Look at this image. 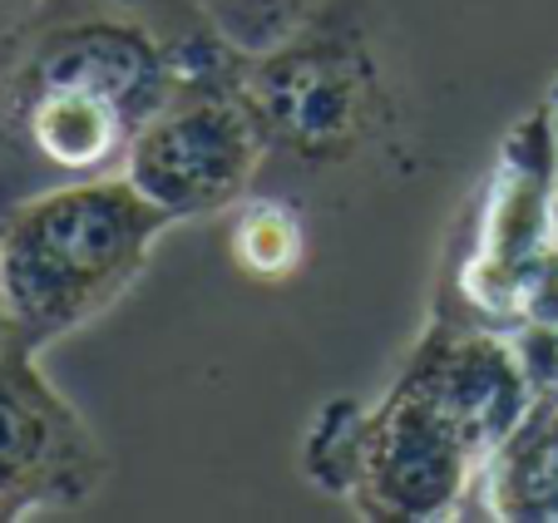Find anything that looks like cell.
<instances>
[{
  "label": "cell",
  "instance_id": "obj_1",
  "mask_svg": "<svg viewBox=\"0 0 558 523\" xmlns=\"http://www.w3.org/2000/svg\"><path fill=\"white\" fill-rule=\"evenodd\" d=\"M179 64L105 0H45L0 35V212L124 173Z\"/></svg>",
  "mask_w": 558,
  "mask_h": 523
},
{
  "label": "cell",
  "instance_id": "obj_2",
  "mask_svg": "<svg viewBox=\"0 0 558 523\" xmlns=\"http://www.w3.org/2000/svg\"><path fill=\"white\" fill-rule=\"evenodd\" d=\"M169 218L124 179L50 188L0 212L15 341L45 351L105 316L144 277Z\"/></svg>",
  "mask_w": 558,
  "mask_h": 523
},
{
  "label": "cell",
  "instance_id": "obj_3",
  "mask_svg": "<svg viewBox=\"0 0 558 523\" xmlns=\"http://www.w3.org/2000/svg\"><path fill=\"white\" fill-rule=\"evenodd\" d=\"M316 484L371 523H435L470 513L489 454L415 366L376 405L331 400L302 445Z\"/></svg>",
  "mask_w": 558,
  "mask_h": 523
},
{
  "label": "cell",
  "instance_id": "obj_4",
  "mask_svg": "<svg viewBox=\"0 0 558 523\" xmlns=\"http://www.w3.org/2000/svg\"><path fill=\"white\" fill-rule=\"evenodd\" d=\"M554 267V124L538 105L499 138L445 252L430 312L514 336Z\"/></svg>",
  "mask_w": 558,
  "mask_h": 523
},
{
  "label": "cell",
  "instance_id": "obj_5",
  "mask_svg": "<svg viewBox=\"0 0 558 523\" xmlns=\"http://www.w3.org/2000/svg\"><path fill=\"white\" fill-rule=\"evenodd\" d=\"M272 154L243 89V60L222 70L179 74L158 114L138 129L124 179L169 222L213 218L253 193Z\"/></svg>",
  "mask_w": 558,
  "mask_h": 523
},
{
  "label": "cell",
  "instance_id": "obj_6",
  "mask_svg": "<svg viewBox=\"0 0 558 523\" xmlns=\"http://www.w3.org/2000/svg\"><path fill=\"white\" fill-rule=\"evenodd\" d=\"M243 89L267 144L302 163L351 158L386 114L366 35L327 11H316V21L277 50L243 54Z\"/></svg>",
  "mask_w": 558,
  "mask_h": 523
},
{
  "label": "cell",
  "instance_id": "obj_7",
  "mask_svg": "<svg viewBox=\"0 0 558 523\" xmlns=\"http://www.w3.org/2000/svg\"><path fill=\"white\" fill-rule=\"evenodd\" d=\"M109 474L95 429L45 380L40 351H0V523L85 509Z\"/></svg>",
  "mask_w": 558,
  "mask_h": 523
},
{
  "label": "cell",
  "instance_id": "obj_8",
  "mask_svg": "<svg viewBox=\"0 0 558 523\" xmlns=\"http://www.w3.org/2000/svg\"><path fill=\"white\" fill-rule=\"evenodd\" d=\"M470 513L505 523H558V390H534L524 419L489 454Z\"/></svg>",
  "mask_w": 558,
  "mask_h": 523
},
{
  "label": "cell",
  "instance_id": "obj_9",
  "mask_svg": "<svg viewBox=\"0 0 558 523\" xmlns=\"http://www.w3.org/2000/svg\"><path fill=\"white\" fill-rule=\"evenodd\" d=\"M105 5H114V11L129 15L134 25H144V31L173 54L179 74H203V70H222V64L243 60V54L218 35V25H213L203 0H105Z\"/></svg>",
  "mask_w": 558,
  "mask_h": 523
},
{
  "label": "cell",
  "instance_id": "obj_10",
  "mask_svg": "<svg viewBox=\"0 0 558 523\" xmlns=\"http://www.w3.org/2000/svg\"><path fill=\"white\" fill-rule=\"evenodd\" d=\"M232 257L238 267L263 282H282L302 267L306 257V232L287 203L272 198H243L238 203V222H232Z\"/></svg>",
  "mask_w": 558,
  "mask_h": 523
},
{
  "label": "cell",
  "instance_id": "obj_11",
  "mask_svg": "<svg viewBox=\"0 0 558 523\" xmlns=\"http://www.w3.org/2000/svg\"><path fill=\"white\" fill-rule=\"evenodd\" d=\"M218 35L238 54H267L316 21L322 0H203Z\"/></svg>",
  "mask_w": 558,
  "mask_h": 523
},
{
  "label": "cell",
  "instance_id": "obj_12",
  "mask_svg": "<svg viewBox=\"0 0 558 523\" xmlns=\"http://www.w3.org/2000/svg\"><path fill=\"white\" fill-rule=\"evenodd\" d=\"M45 0H0V35H11L15 25H25L35 11H40Z\"/></svg>",
  "mask_w": 558,
  "mask_h": 523
},
{
  "label": "cell",
  "instance_id": "obj_13",
  "mask_svg": "<svg viewBox=\"0 0 558 523\" xmlns=\"http://www.w3.org/2000/svg\"><path fill=\"white\" fill-rule=\"evenodd\" d=\"M544 105H548V124H554V247H558V80Z\"/></svg>",
  "mask_w": 558,
  "mask_h": 523
},
{
  "label": "cell",
  "instance_id": "obj_14",
  "mask_svg": "<svg viewBox=\"0 0 558 523\" xmlns=\"http://www.w3.org/2000/svg\"><path fill=\"white\" fill-rule=\"evenodd\" d=\"M5 345H21L15 341V316H11V292H5V262H0V351Z\"/></svg>",
  "mask_w": 558,
  "mask_h": 523
}]
</instances>
